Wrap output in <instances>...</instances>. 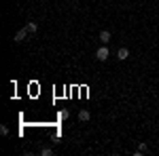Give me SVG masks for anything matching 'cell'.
<instances>
[{
    "instance_id": "1",
    "label": "cell",
    "mask_w": 159,
    "mask_h": 156,
    "mask_svg": "<svg viewBox=\"0 0 159 156\" xmlns=\"http://www.w3.org/2000/svg\"><path fill=\"white\" fill-rule=\"evenodd\" d=\"M108 55H110V51L106 47H100L98 51H96V57H98V61H106L108 59Z\"/></svg>"
},
{
    "instance_id": "2",
    "label": "cell",
    "mask_w": 159,
    "mask_h": 156,
    "mask_svg": "<svg viewBox=\"0 0 159 156\" xmlns=\"http://www.w3.org/2000/svg\"><path fill=\"white\" fill-rule=\"evenodd\" d=\"M28 34H30V32H28V27H24V30H19V32L15 34V42H24Z\"/></svg>"
},
{
    "instance_id": "3",
    "label": "cell",
    "mask_w": 159,
    "mask_h": 156,
    "mask_svg": "<svg viewBox=\"0 0 159 156\" xmlns=\"http://www.w3.org/2000/svg\"><path fill=\"white\" fill-rule=\"evenodd\" d=\"M127 57H129V51H127L125 47H121L119 51H117V59H119V61H125Z\"/></svg>"
},
{
    "instance_id": "4",
    "label": "cell",
    "mask_w": 159,
    "mask_h": 156,
    "mask_svg": "<svg viewBox=\"0 0 159 156\" xmlns=\"http://www.w3.org/2000/svg\"><path fill=\"white\" fill-rule=\"evenodd\" d=\"M110 38H112V36H110V32H108V30L100 32V42H102V44H108V42H110Z\"/></svg>"
},
{
    "instance_id": "5",
    "label": "cell",
    "mask_w": 159,
    "mask_h": 156,
    "mask_svg": "<svg viewBox=\"0 0 159 156\" xmlns=\"http://www.w3.org/2000/svg\"><path fill=\"white\" fill-rule=\"evenodd\" d=\"M89 118H91V114H89L87 110H81V112H79V120H83V122H87Z\"/></svg>"
},
{
    "instance_id": "6",
    "label": "cell",
    "mask_w": 159,
    "mask_h": 156,
    "mask_svg": "<svg viewBox=\"0 0 159 156\" xmlns=\"http://www.w3.org/2000/svg\"><path fill=\"white\" fill-rule=\"evenodd\" d=\"M25 27H28V32H30V34H34V32L38 30V25L34 23V21H28V23H25Z\"/></svg>"
},
{
    "instance_id": "7",
    "label": "cell",
    "mask_w": 159,
    "mask_h": 156,
    "mask_svg": "<svg viewBox=\"0 0 159 156\" xmlns=\"http://www.w3.org/2000/svg\"><path fill=\"white\" fill-rule=\"evenodd\" d=\"M144 152H148V145H147V144H140V145H138V152H136V154L140 156V154H144Z\"/></svg>"
},
{
    "instance_id": "8",
    "label": "cell",
    "mask_w": 159,
    "mask_h": 156,
    "mask_svg": "<svg viewBox=\"0 0 159 156\" xmlns=\"http://www.w3.org/2000/svg\"><path fill=\"white\" fill-rule=\"evenodd\" d=\"M0 133L7 137V135H9V127H7V124H0Z\"/></svg>"
},
{
    "instance_id": "9",
    "label": "cell",
    "mask_w": 159,
    "mask_h": 156,
    "mask_svg": "<svg viewBox=\"0 0 159 156\" xmlns=\"http://www.w3.org/2000/svg\"><path fill=\"white\" fill-rule=\"evenodd\" d=\"M43 154H45V156H51V154H53V150H51V148H43Z\"/></svg>"
},
{
    "instance_id": "10",
    "label": "cell",
    "mask_w": 159,
    "mask_h": 156,
    "mask_svg": "<svg viewBox=\"0 0 159 156\" xmlns=\"http://www.w3.org/2000/svg\"><path fill=\"white\" fill-rule=\"evenodd\" d=\"M60 116H61L64 120H66V118H68V110H61V112H60Z\"/></svg>"
}]
</instances>
